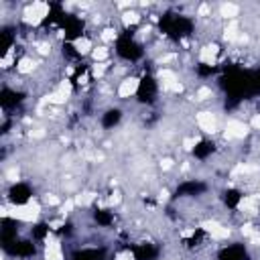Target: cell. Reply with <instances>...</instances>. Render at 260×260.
<instances>
[{"mask_svg":"<svg viewBox=\"0 0 260 260\" xmlns=\"http://www.w3.org/2000/svg\"><path fill=\"white\" fill-rule=\"evenodd\" d=\"M47 234H49V225L47 223H37V225L30 228V238L35 242H43L47 238Z\"/></svg>","mask_w":260,"mask_h":260,"instance_id":"obj_16","label":"cell"},{"mask_svg":"<svg viewBox=\"0 0 260 260\" xmlns=\"http://www.w3.org/2000/svg\"><path fill=\"white\" fill-rule=\"evenodd\" d=\"M158 98V83L150 73H144L136 87V100L144 106H152Z\"/></svg>","mask_w":260,"mask_h":260,"instance_id":"obj_3","label":"cell"},{"mask_svg":"<svg viewBox=\"0 0 260 260\" xmlns=\"http://www.w3.org/2000/svg\"><path fill=\"white\" fill-rule=\"evenodd\" d=\"M132 256H134V260H156L158 248L150 242H138L132 246Z\"/></svg>","mask_w":260,"mask_h":260,"instance_id":"obj_8","label":"cell"},{"mask_svg":"<svg viewBox=\"0 0 260 260\" xmlns=\"http://www.w3.org/2000/svg\"><path fill=\"white\" fill-rule=\"evenodd\" d=\"M71 260H104V250L100 248H81L73 254Z\"/></svg>","mask_w":260,"mask_h":260,"instance_id":"obj_12","label":"cell"},{"mask_svg":"<svg viewBox=\"0 0 260 260\" xmlns=\"http://www.w3.org/2000/svg\"><path fill=\"white\" fill-rule=\"evenodd\" d=\"M215 71H217V67H215V65H209V63H197V65H195V73H197L201 79H207V77L215 75Z\"/></svg>","mask_w":260,"mask_h":260,"instance_id":"obj_15","label":"cell"},{"mask_svg":"<svg viewBox=\"0 0 260 260\" xmlns=\"http://www.w3.org/2000/svg\"><path fill=\"white\" fill-rule=\"evenodd\" d=\"M215 150V144L213 140H199L195 146H193V156L197 160H207Z\"/></svg>","mask_w":260,"mask_h":260,"instance_id":"obj_11","label":"cell"},{"mask_svg":"<svg viewBox=\"0 0 260 260\" xmlns=\"http://www.w3.org/2000/svg\"><path fill=\"white\" fill-rule=\"evenodd\" d=\"M120 120H122V110H120V108H108V110L102 114L100 124H102L106 130H110V128L118 126V124H120Z\"/></svg>","mask_w":260,"mask_h":260,"instance_id":"obj_10","label":"cell"},{"mask_svg":"<svg viewBox=\"0 0 260 260\" xmlns=\"http://www.w3.org/2000/svg\"><path fill=\"white\" fill-rule=\"evenodd\" d=\"M93 221L100 228H110L114 223V213L110 209H93Z\"/></svg>","mask_w":260,"mask_h":260,"instance_id":"obj_14","label":"cell"},{"mask_svg":"<svg viewBox=\"0 0 260 260\" xmlns=\"http://www.w3.org/2000/svg\"><path fill=\"white\" fill-rule=\"evenodd\" d=\"M32 197V189L26 183H14L8 189V199L12 205H26Z\"/></svg>","mask_w":260,"mask_h":260,"instance_id":"obj_7","label":"cell"},{"mask_svg":"<svg viewBox=\"0 0 260 260\" xmlns=\"http://www.w3.org/2000/svg\"><path fill=\"white\" fill-rule=\"evenodd\" d=\"M217 260H248V252L244 244H228L219 250Z\"/></svg>","mask_w":260,"mask_h":260,"instance_id":"obj_9","label":"cell"},{"mask_svg":"<svg viewBox=\"0 0 260 260\" xmlns=\"http://www.w3.org/2000/svg\"><path fill=\"white\" fill-rule=\"evenodd\" d=\"M207 191V185L199 179H189V181H183L177 189H175V199H183V197H199Z\"/></svg>","mask_w":260,"mask_h":260,"instance_id":"obj_6","label":"cell"},{"mask_svg":"<svg viewBox=\"0 0 260 260\" xmlns=\"http://www.w3.org/2000/svg\"><path fill=\"white\" fill-rule=\"evenodd\" d=\"M22 102H24V93L22 91H18L14 87H8V85L2 87V91H0V104H2V110H4L6 116H10V112H14Z\"/></svg>","mask_w":260,"mask_h":260,"instance_id":"obj_5","label":"cell"},{"mask_svg":"<svg viewBox=\"0 0 260 260\" xmlns=\"http://www.w3.org/2000/svg\"><path fill=\"white\" fill-rule=\"evenodd\" d=\"M221 201H223V205H225L228 209H238V205H240V201H242V193H240L238 189H225V191L221 193Z\"/></svg>","mask_w":260,"mask_h":260,"instance_id":"obj_13","label":"cell"},{"mask_svg":"<svg viewBox=\"0 0 260 260\" xmlns=\"http://www.w3.org/2000/svg\"><path fill=\"white\" fill-rule=\"evenodd\" d=\"M158 28L165 37L173 39V41H181L185 37H191L193 28H195V22L185 16V14H179V12H165L160 18H158Z\"/></svg>","mask_w":260,"mask_h":260,"instance_id":"obj_1","label":"cell"},{"mask_svg":"<svg viewBox=\"0 0 260 260\" xmlns=\"http://www.w3.org/2000/svg\"><path fill=\"white\" fill-rule=\"evenodd\" d=\"M114 51L116 55L122 59V61H128V63H136L144 57V49L142 45L134 39V35L130 30H124L116 37V45H114Z\"/></svg>","mask_w":260,"mask_h":260,"instance_id":"obj_2","label":"cell"},{"mask_svg":"<svg viewBox=\"0 0 260 260\" xmlns=\"http://www.w3.org/2000/svg\"><path fill=\"white\" fill-rule=\"evenodd\" d=\"M4 252L12 258H32L37 254V242L30 238V240H14L12 244H6L2 246Z\"/></svg>","mask_w":260,"mask_h":260,"instance_id":"obj_4","label":"cell"}]
</instances>
